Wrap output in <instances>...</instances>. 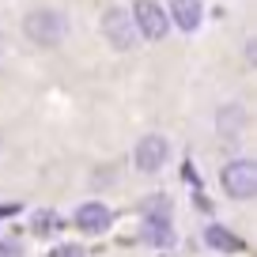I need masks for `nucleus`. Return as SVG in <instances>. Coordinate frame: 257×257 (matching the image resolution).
Instances as JSON below:
<instances>
[{
    "label": "nucleus",
    "instance_id": "nucleus-14",
    "mask_svg": "<svg viewBox=\"0 0 257 257\" xmlns=\"http://www.w3.org/2000/svg\"><path fill=\"white\" fill-rule=\"evenodd\" d=\"M49 257H83V249L80 246H57Z\"/></svg>",
    "mask_w": 257,
    "mask_h": 257
},
{
    "label": "nucleus",
    "instance_id": "nucleus-6",
    "mask_svg": "<svg viewBox=\"0 0 257 257\" xmlns=\"http://www.w3.org/2000/svg\"><path fill=\"white\" fill-rule=\"evenodd\" d=\"M110 208H106L102 201H87V204H80L76 208V227L80 231H87V234H102L106 227H110Z\"/></svg>",
    "mask_w": 257,
    "mask_h": 257
},
{
    "label": "nucleus",
    "instance_id": "nucleus-13",
    "mask_svg": "<svg viewBox=\"0 0 257 257\" xmlns=\"http://www.w3.org/2000/svg\"><path fill=\"white\" fill-rule=\"evenodd\" d=\"M0 257H23V246L19 242H0Z\"/></svg>",
    "mask_w": 257,
    "mask_h": 257
},
{
    "label": "nucleus",
    "instance_id": "nucleus-4",
    "mask_svg": "<svg viewBox=\"0 0 257 257\" xmlns=\"http://www.w3.org/2000/svg\"><path fill=\"white\" fill-rule=\"evenodd\" d=\"M167 159H170L167 137L152 133V137L137 140V152H133V163H137V170H144V174H155V170H163V163H167Z\"/></svg>",
    "mask_w": 257,
    "mask_h": 257
},
{
    "label": "nucleus",
    "instance_id": "nucleus-7",
    "mask_svg": "<svg viewBox=\"0 0 257 257\" xmlns=\"http://www.w3.org/2000/svg\"><path fill=\"white\" fill-rule=\"evenodd\" d=\"M204 242H208L212 249H219V253H238L242 249V238L234 231H227L223 223H208L204 227Z\"/></svg>",
    "mask_w": 257,
    "mask_h": 257
},
{
    "label": "nucleus",
    "instance_id": "nucleus-11",
    "mask_svg": "<svg viewBox=\"0 0 257 257\" xmlns=\"http://www.w3.org/2000/svg\"><path fill=\"white\" fill-rule=\"evenodd\" d=\"M144 219H170V212H174V204H170V197H163V193H155V197H148L144 201Z\"/></svg>",
    "mask_w": 257,
    "mask_h": 257
},
{
    "label": "nucleus",
    "instance_id": "nucleus-12",
    "mask_svg": "<svg viewBox=\"0 0 257 257\" xmlns=\"http://www.w3.org/2000/svg\"><path fill=\"white\" fill-rule=\"evenodd\" d=\"M34 234H57V212H38L34 216Z\"/></svg>",
    "mask_w": 257,
    "mask_h": 257
},
{
    "label": "nucleus",
    "instance_id": "nucleus-5",
    "mask_svg": "<svg viewBox=\"0 0 257 257\" xmlns=\"http://www.w3.org/2000/svg\"><path fill=\"white\" fill-rule=\"evenodd\" d=\"M102 34H106V42H110L113 49H133V42H137L133 16H128L125 8H110L102 16Z\"/></svg>",
    "mask_w": 257,
    "mask_h": 257
},
{
    "label": "nucleus",
    "instance_id": "nucleus-8",
    "mask_svg": "<svg viewBox=\"0 0 257 257\" xmlns=\"http://www.w3.org/2000/svg\"><path fill=\"white\" fill-rule=\"evenodd\" d=\"M170 19L182 31H197V23H201V0H174L170 4Z\"/></svg>",
    "mask_w": 257,
    "mask_h": 257
},
{
    "label": "nucleus",
    "instance_id": "nucleus-9",
    "mask_svg": "<svg viewBox=\"0 0 257 257\" xmlns=\"http://www.w3.org/2000/svg\"><path fill=\"white\" fill-rule=\"evenodd\" d=\"M242 125H246V113H242V106H223V110H219V117H216L219 137H227V140H238Z\"/></svg>",
    "mask_w": 257,
    "mask_h": 257
},
{
    "label": "nucleus",
    "instance_id": "nucleus-3",
    "mask_svg": "<svg viewBox=\"0 0 257 257\" xmlns=\"http://www.w3.org/2000/svg\"><path fill=\"white\" fill-rule=\"evenodd\" d=\"M133 27H137L144 38H152V42H159L163 34H167V12L155 4V0H137L133 4Z\"/></svg>",
    "mask_w": 257,
    "mask_h": 257
},
{
    "label": "nucleus",
    "instance_id": "nucleus-10",
    "mask_svg": "<svg viewBox=\"0 0 257 257\" xmlns=\"http://www.w3.org/2000/svg\"><path fill=\"white\" fill-rule=\"evenodd\" d=\"M144 242H152V246H170V242H174L170 219H144Z\"/></svg>",
    "mask_w": 257,
    "mask_h": 257
},
{
    "label": "nucleus",
    "instance_id": "nucleus-1",
    "mask_svg": "<svg viewBox=\"0 0 257 257\" xmlns=\"http://www.w3.org/2000/svg\"><path fill=\"white\" fill-rule=\"evenodd\" d=\"M23 31H27V38H31L34 46H57V42L64 38V31H68V23H64L61 12L34 8L31 16L23 19Z\"/></svg>",
    "mask_w": 257,
    "mask_h": 257
},
{
    "label": "nucleus",
    "instance_id": "nucleus-2",
    "mask_svg": "<svg viewBox=\"0 0 257 257\" xmlns=\"http://www.w3.org/2000/svg\"><path fill=\"white\" fill-rule=\"evenodd\" d=\"M219 182H223L227 197H234V201H249V197L257 193V163L231 159L223 167V174H219Z\"/></svg>",
    "mask_w": 257,
    "mask_h": 257
}]
</instances>
